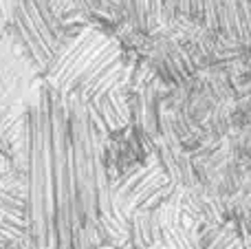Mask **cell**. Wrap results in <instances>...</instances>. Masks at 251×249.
Here are the masks:
<instances>
[{"label": "cell", "instance_id": "cell-2", "mask_svg": "<svg viewBox=\"0 0 251 249\" xmlns=\"http://www.w3.org/2000/svg\"><path fill=\"white\" fill-rule=\"evenodd\" d=\"M69 104L71 148H73L75 192H77V212L82 223V245L91 247L97 232L108 234L126 232V221L115 212V188L110 185L106 166L101 159L100 132L88 104L79 95L64 93Z\"/></svg>", "mask_w": 251, "mask_h": 249}, {"label": "cell", "instance_id": "cell-8", "mask_svg": "<svg viewBox=\"0 0 251 249\" xmlns=\"http://www.w3.org/2000/svg\"><path fill=\"white\" fill-rule=\"evenodd\" d=\"M128 104L132 110V117L139 119V126L146 128L148 132L156 130V93L154 88L146 86L139 88L134 95H128Z\"/></svg>", "mask_w": 251, "mask_h": 249}, {"label": "cell", "instance_id": "cell-11", "mask_svg": "<svg viewBox=\"0 0 251 249\" xmlns=\"http://www.w3.org/2000/svg\"><path fill=\"white\" fill-rule=\"evenodd\" d=\"M18 0H0V18H2L4 25L11 22V16H13V7H16Z\"/></svg>", "mask_w": 251, "mask_h": 249}, {"label": "cell", "instance_id": "cell-6", "mask_svg": "<svg viewBox=\"0 0 251 249\" xmlns=\"http://www.w3.org/2000/svg\"><path fill=\"white\" fill-rule=\"evenodd\" d=\"M88 110L93 115V122L104 130L115 132L122 130L126 124L132 119V110L128 104V93H113L108 97H101L97 101H86Z\"/></svg>", "mask_w": 251, "mask_h": 249}, {"label": "cell", "instance_id": "cell-7", "mask_svg": "<svg viewBox=\"0 0 251 249\" xmlns=\"http://www.w3.org/2000/svg\"><path fill=\"white\" fill-rule=\"evenodd\" d=\"M126 18L139 31H152L159 25L163 0H119Z\"/></svg>", "mask_w": 251, "mask_h": 249}, {"label": "cell", "instance_id": "cell-9", "mask_svg": "<svg viewBox=\"0 0 251 249\" xmlns=\"http://www.w3.org/2000/svg\"><path fill=\"white\" fill-rule=\"evenodd\" d=\"M0 212L18 216V219H25L26 216L25 185L20 181H7L0 176Z\"/></svg>", "mask_w": 251, "mask_h": 249}, {"label": "cell", "instance_id": "cell-1", "mask_svg": "<svg viewBox=\"0 0 251 249\" xmlns=\"http://www.w3.org/2000/svg\"><path fill=\"white\" fill-rule=\"evenodd\" d=\"M20 170L26 232L33 249H79L82 223L75 192L66 95L40 84L22 122Z\"/></svg>", "mask_w": 251, "mask_h": 249}, {"label": "cell", "instance_id": "cell-5", "mask_svg": "<svg viewBox=\"0 0 251 249\" xmlns=\"http://www.w3.org/2000/svg\"><path fill=\"white\" fill-rule=\"evenodd\" d=\"M172 197L170 174L159 163L130 170L115 188V205L130 214H156Z\"/></svg>", "mask_w": 251, "mask_h": 249}, {"label": "cell", "instance_id": "cell-4", "mask_svg": "<svg viewBox=\"0 0 251 249\" xmlns=\"http://www.w3.org/2000/svg\"><path fill=\"white\" fill-rule=\"evenodd\" d=\"M9 26L26 57L44 73L71 42L51 0H18Z\"/></svg>", "mask_w": 251, "mask_h": 249}, {"label": "cell", "instance_id": "cell-10", "mask_svg": "<svg viewBox=\"0 0 251 249\" xmlns=\"http://www.w3.org/2000/svg\"><path fill=\"white\" fill-rule=\"evenodd\" d=\"M199 247L201 249H234L229 236H225L223 229L216 227H203L199 234Z\"/></svg>", "mask_w": 251, "mask_h": 249}, {"label": "cell", "instance_id": "cell-3", "mask_svg": "<svg viewBox=\"0 0 251 249\" xmlns=\"http://www.w3.org/2000/svg\"><path fill=\"white\" fill-rule=\"evenodd\" d=\"M44 75L57 91L79 95L84 101L124 93L130 82V69L122 60L119 44L95 29L75 35Z\"/></svg>", "mask_w": 251, "mask_h": 249}, {"label": "cell", "instance_id": "cell-12", "mask_svg": "<svg viewBox=\"0 0 251 249\" xmlns=\"http://www.w3.org/2000/svg\"><path fill=\"white\" fill-rule=\"evenodd\" d=\"M115 249H132V247H130V245H128V243H124V245H117V247H115Z\"/></svg>", "mask_w": 251, "mask_h": 249}]
</instances>
